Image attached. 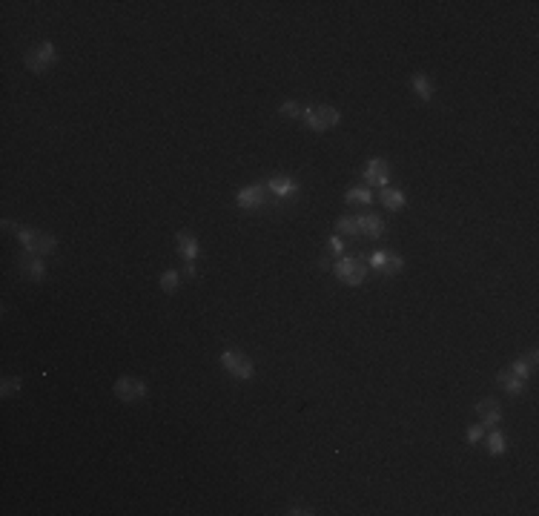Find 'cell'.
Listing matches in <instances>:
<instances>
[{
  "label": "cell",
  "instance_id": "1",
  "mask_svg": "<svg viewBox=\"0 0 539 516\" xmlns=\"http://www.w3.org/2000/svg\"><path fill=\"white\" fill-rule=\"evenodd\" d=\"M14 235H17V241L23 244V250L26 252H32V255H52L58 250V241H55V235L52 233H43V230H32V227H14Z\"/></svg>",
  "mask_w": 539,
  "mask_h": 516
},
{
  "label": "cell",
  "instance_id": "2",
  "mask_svg": "<svg viewBox=\"0 0 539 516\" xmlns=\"http://www.w3.org/2000/svg\"><path fill=\"white\" fill-rule=\"evenodd\" d=\"M333 272H336V279L347 287H361L364 279H368V267H364L361 255H339L336 264H333Z\"/></svg>",
  "mask_w": 539,
  "mask_h": 516
},
{
  "label": "cell",
  "instance_id": "3",
  "mask_svg": "<svg viewBox=\"0 0 539 516\" xmlns=\"http://www.w3.org/2000/svg\"><path fill=\"white\" fill-rule=\"evenodd\" d=\"M339 120H341V112L336 107H327V103H321V107H307L304 109V124L313 129V132H327V129H333L339 127Z\"/></svg>",
  "mask_w": 539,
  "mask_h": 516
},
{
  "label": "cell",
  "instance_id": "4",
  "mask_svg": "<svg viewBox=\"0 0 539 516\" xmlns=\"http://www.w3.org/2000/svg\"><path fill=\"white\" fill-rule=\"evenodd\" d=\"M112 396H115L118 402H124V405H138V402L147 399V385L141 382V378L120 376L118 382L112 385Z\"/></svg>",
  "mask_w": 539,
  "mask_h": 516
},
{
  "label": "cell",
  "instance_id": "5",
  "mask_svg": "<svg viewBox=\"0 0 539 516\" xmlns=\"http://www.w3.org/2000/svg\"><path fill=\"white\" fill-rule=\"evenodd\" d=\"M221 367L227 370L233 378H238V382H250V378L255 376L253 361L244 353H238V350H224L221 353Z\"/></svg>",
  "mask_w": 539,
  "mask_h": 516
},
{
  "label": "cell",
  "instance_id": "6",
  "mask_svg": "<svg viewBox=\"0 0 539 516\" xmlns=\"http://www.w3.org/2000/svg\"><path fill=\"white\" fill-rule=\"evenodd\" d=\"M26 69L29 72H34V75H43L46 69L58 61V52H55V46H52L49 41H43V43H38V46H32L29 52H26Z\"/></svg>",
  "mask_w": 539,
  "mask_h": 516
},
{
  "label": "cell",
  "instance_id": "7",
  "mask_svg": "<svg viewBox=\"0 0 539 516\" xmlns=\"http://www.w3.org/2000/svg\"><path fill=\"white\" fill-rule=\"evenodd\" d=\"M270 198H273V195H270V189H267L264 184L241 186V189H238V195H235V201H238L241 210H262V206H267V201H270Z\"/></svg>",
  "mask_w": 539,
  "mask_h": 516
},
{
  "label": "cell",
  "instance_id": "8",
  "mask_svg": "<svg viewBox=\"0 0 539 516\" xmlns=\"http://www.w3.org/2000/svg\"><path fill=\"white\" fill-rule=\"evenodd\" d=\"M370 267L376 272H385V275H396V272H402L405 261H402V255L393 252V250H376L370 255Z\"/></svg>",
  "mask_w": 539,
  "mask_h": 516
},
{
  "label": "cell",
  "instance_id": "9",
  "mask_svg": "<svg viewBox=\"0 0 539 516\" xmlns=\"http://www.w3.org/2000/svg\"><path fill=\"white\" fill-rule=\"evenodd\" d=\"M264 186L270 189V195L278 198V201H295V195H299V189H302L299 181L290 178V175H275Z\"/></svg>",
  "mask_w": 539,
  "mask_h": 516
},
{
  "label": "cell",
  "instance_id": "10",
  "mask_svg": "<svg viewBox=\"0 0 539 516\" xmlns=\"http://www.w3.org/2000/svg\"><path fill=\"white\" fill-rule=\"evenodd\" d=\"M388 181H390V164L385 158H370L368 166H364V184L385 189Z\"/></svg>",
  "mask_w": 539,
  "mask_h": 516
},
{
  "label": "cell",
  "instance_id": "11",
  "mask_svg": "<svg viewBox=\"0 0 539 516\" xmlns=\"http://www.w3.org/2000/svg\"><path fill=\"white\" fill-rule=\"evenodd\" d=\"M17 270H21L29 281H38L41 284L46 279V264H43L41 255H32V252L17 255Z\"/></svg>",
  "mask_w": 539,
  "mask_h": 516
},
{
  "label": "cell",
  "instance_id": "12",
  "mask_svg": "<svg viewBox=\"0 0 539 516\" xmlns=\"http://www.w3.org/2000/svg\"><path fill=\"white\" fill-rule=\"evenodd\" d=\"M496 382H499V387L505 390L508 396H519V393L525 390L528 378H525V376H519L514 367H505V370H499V373H496Z\"/></svg>",
  "mask_w": 539,
  "mask_h": 516
},
{
  "label": "cell",
  "instance_id": "13",
  "mask_svg": "<svg viewBox=\"0 0 539 516\" xmlns=\"http://www.w3.org/2000/svg\"><path fill=\"white\" fill-rule=\"evenodd\" d=\"M176 247H178V255L184 258L187 264H193L195 258H198V252H201V244H198V238L189 233V230H181L178 235H176Z\"/></svg>",
  "mask_w": 539,
  "mask_h": 516
},
{
  "label": "cell",
  "instance_id": "14",
  "mask_svg": "<svg viewBox=\"0 0 539 516\" xmlns=\"http://www.w3.org/2000/svg\"><path fill=\"white\" fill-rule=\"evenodd\" d=\"M476 416H479L482 427H496L502 422V405L496 399H482L476 405Z\"/></svg>",
  "mask_w": 539,
  "mask_h": 516
},
{
  "label": "cell",
  "instance_id": "15",
  "mask_svg": "<svg viewBox=\"0 0 539 516\" xmlns=\"http://www.w3.org/2000/svg\"><path fill=\"white\" fill-rule=\"evenodd\" d=\"M385 233H388L385 218H379V215H359V235H364V238H381Z\"/></svg>",
  "mask_w": 539,
  "mask_h": 516
},
{
  "label": "cell",
  "instance_id": "16",
  "mask_svg": "<svg viewBox=\"0 0 539 516\" xmlns=\"http://www.w3.org/2000/svg\"><path fill=\"white\" fill-rule=\"evenodd\" d=\"M381 204H385L388 210H402V206L408 204V198H405V193H402V189L385 186V189H381Z\"/></svg>",
  "mask_w": 539,
  "mask_h": 516
},
{
  "label": "cell",
  "instance_id": "17",
  "mask_svg": "<svg viewBox=\"0 0 539 516\" xmlns=\"http://www.w3.org/2000/svg\"><path fill=\"white\" fill-rule=\"evenodd\" d=\"M344 201L350 204V206H353V204H370V201H373V193H370L368 186L359 184V186H350V189H347V193H344Z\"/></svg>",
  "mask_w": 539,
  "mask_h": 516
},
{
  "label": "cell",
  "instance_id": "18",
  "mask_svg": "<svg viewBox=\"0 0 539 516\" xmlns=\"http://www.w3.org/2000/svg\"><path fill=\"white\" fill-rule=\"evenodd\" d=\"M410 83H413V89H416V95H419L422 100H430V98H433V83H430V78H427L425 72H416Z\"/></svg>",
  "mask_w": 539,
  "mask_h": 516
},
{
  "label": "cell",
  "instance_id": "19",
  "mask_svg": "<svg viewBox=\"0 0 539 516\" xmlns=\"http://www.w3.org/2000/svg\"><path fill=\"white\" fill-rule=\"evenodd\" d=\"M485 442H488V453L491 456H502L508 451V442H505V436H502L499 430H491V433L485 436Z\"/></svg>",
  "mask_w": 539,
  "mask_h": 516
},
{
  "label": "cell",
  "instance_id": "20",
  "mask_svg": "<svg viewBox=\"0 0 539 516\" xmlns=\"http://www.w3.org/2000/svg\"><path fill=\"white\" fill-rule=\"evenodd\" d=\"M511 367H514V370H516L519 376H525V378H531V373L536 370V350H531V353L525 356V358H516V361H514V365H511Z\"/></svg>",
  "mask_w": 539,
  "mask_h": 516
},
{
  "label": "cell",
  "instance_id": "21",
  "mask_svg": "<svg viewBox=\"0 0 539 516\" xmlns=\"http://www.w3.org/2000/svg\"><path fill=\"white\" fill-rule=\"evenodd\" d=\"M21 387H23V378L21 376H6L3 385H0V396H3V399H12V396L21 393Z\"/></svg>",
  "mask_w": 539,
  "mask_h": 516
},
{
  "label": "cell",
  "instance_id": "22",
  "mask_svg": "<svg viewBox=\"0 0 539 516\" xmlns=\"http://www.w3.org/2000/svg\"><path fill=\"white\" fill-rule=\"evenodd\" d=\"M181 281H184V275H181L178 270H167V272H161V290H164V292H176V290L181 287Z\"/></svg>",
  "mask_w": 539,
  "mask_h": 516
},
{
  "label": "cell",
  "instance_id": "23",
  "mask_svg": "<svg viewBox=\"0 0 539 516\" xmlns=\"http://www.w3.org/2000/svg\"><path fill=\"white\" fill-rule=\"evenodd\" d=\"M336 235H359V218L356 215H344L336 221Z\"/></svg>",
  "mask_w": 539,
  "mask_h": 516
},
{
  "label": "cell",
  "instance_id": "24",
  "mask_svg": "<svg viewBox=\"0 0 539 516\" xmlns=\"http://www.w3.org/2000/svg\"><path fill=\"white\" fill-rule=\"evenodd\" d=\"M278 115H282V118H299V115H304V112H302V107H299L295 100H284L282 107H278Z\"/></svg>",
  "mask_w": 539,
  "mask_h": 516
},
{
  "label": "cell",
  "instance_id": "25",
  "mask_svg": "<svg viewBox=\"0 0 539 516\" xmlns=\"http://www.w3.org/2000/svg\"><path fill=\"white\" fill-rule=\"evenodd\" d=\"M327 252L333 255V258H339V255H344V241L339 238V235H330V241H327Z\"/></svg>",
  "mask_w": 539,
  "mask_h": 516
},
{
  "label": "cell",
  "instance_id": "26",
  "mask_svg": "<svg viewBox=\"0 0 539 516\" xmlns=\"http://www.w3.org/2000/svg\"><path fill=\"white\" fill-rule=\"evenodd\" d=\"M482 439H485V427H482V424H471V427H467V442L476 444V442H482Z\"/></svg>",
  "mask_w": 539,
  "mask_h": 516
},
{
  "label": "cell",
  "instance_id": "27",
  "mask_svg": "<svg viewBox=\"0 0 539 516\" xmlns=\"http://www.w3.org/2000/svg\"><path fill=\"white\" fill-rule=\"evenodd\" d=\"M184 275H187V279H195V275H198V270H195L193 264H187V267H184Z\"/></svg>",
  "mask_w": 539,
  "mask_h": 516
},
{
  "label": "cell",
  "instance_id": "28",
  "mask_svg": "<svg viewBox=\"0 0 539 516\" xmlns=\"http://www.w3.org/2000/svg\"><path fill=\"white\" fill-rule=\"evenodd\" d=\"M287 513H295V516H302V513H310V510H304V508H290Z\"/></svg>",
  "mask_w": 539,
  "mask_h": 516
}]
</instances>
